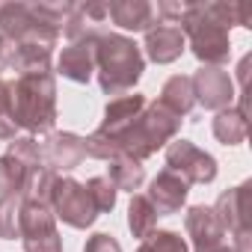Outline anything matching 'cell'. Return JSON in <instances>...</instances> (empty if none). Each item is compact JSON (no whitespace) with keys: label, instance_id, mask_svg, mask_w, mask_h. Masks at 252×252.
<instances>
[{"label":"cell","instance_id":"cell-27","mask_svg":"<svg viewBox=\"0 0 252 252\" xmlns=\"http://www.w3.org/2000/svg\"><path fill=\"white\" fill-rule=\"evenodd\" d=\"M249 60H252V57L246 54V57L240 60V65H237V80H240V92H243V83H246V68H249Z\"/></svg>","mask_w":252,"mask_h":252},{"label":"cell","instance_id":"cell-23","mask_svg":"<svg viewBox=\"0 0 252 252\" xmlns=\"http://www.w3.org/2000/svg\"><path fill=\"white\" fill-rule=\"evenodd\" d=\"M86 190H89V196H92L98 214H110V211L116 208V196H119V190L110 184L107 175H95V178H89V181H86Z\"/></svg>","mask_w":252,"mask_h":252},{"label":"cell","instance_id":"cell-16","mask_svg":"<svg viewBox=\"0 0 252 252\" xmlns=\"http://www.w3.org/2000/svg\"><path fill=\"white\" fill-rule=\"evenodd\" d=\"M211 131L217 137V143L222 146H240L246 140V101L240 98L237 107H225L214 116Z\"/></svg>","mask_w":252,"mask_h":252},{"label":"cell","instance_id":"cell-3","mask_svg":"<svg viewBox=\"0 0 252 252\" xmlns=\"http://www.w3.org/2000/svg\"><path fill=\"white\" fill-rule=\"evenodd\" d=\"M12 119L27 137L51 134L57 125V77L54 71L21 74L12 83Z\"/></svg>","mask_w":252,"mask_h":252},{"label":"cell","instance_id":"cell-24","mask_svg":"<svg viewBox=\"0 0 252 252\" xmlns=\"http://www.w3.org/2000/svg\"><path fill=\"white\" fill-rule=\"evenodd\" d=\"M18 125L12 119V83L0 77V140H15Z\"/></svg>","mask_w":252,"mask_h":252},{"label":"cell","instance_id":"cell-15","mask_svg":"<svg viewBox=\"0 0 252 252\" xmlns=\"http://www.w3.org/2000/svg\"><path fill=\"white\" fill-rule=\"evenodd\" d=\"M143 48H146V54H149L152 63L169 65V63H175L184 54L187 42H184V33L178 30V24H155L146 33V45Z\"/></svg>","mask_w":252,"mask_h":252},{"label":"cell","instance_id":"cell-9","mask_svg":"<svg viewBox=\"0 0 252 252\" xmlns=\"http://www.w3.org/2000/svg\"><path fill=\"white\" fill-rule=\"evenodd\" d=\"M86 160V137L68 134V131H51L42 146V163L54 175L71 172Z\"/></svg>","mask_w":252,"mask_h":252},{"label":"cell","instance_id":"cell-10","mask_svg":"<svg viewBox=\"0 0 252 252\" xmlns=\"http://www.w3.org/2000/svg\"><path fill=\"white\" fill-rule=\"evenodd\" d=\"M193 95H196V104H202L205 110H225L234 104L237 92H234V83H231V74L225 68H211V65H202L193 77Z\"/></svg>","mask_w":252,"mask_h":252},{"label":"cell","instance_id":"cell-18","mask_svg":"<svg viewBox=\"0 0 252 252\" xmlns=\"http://www.w3.org/2000/svg\"><path fill=\"white\" fill-rule=\"evenodd\" d=\"M166 110H172L178 119L181 116H190L193 107H196V95H193V80L187 74H175L163 83L160 89V98H158Z\"/></svg>","mask_w":252,"mask_h":252},{"label":"cell","instance_id":"cell-19","mask_svg":"<svg viewBox=\"0 0 252 252\" xmlns=\"http://www.w3.org/2000/svg\"><path fill=\"white\" fill-rule=\"evenodd\" d=\"M33 172H39V169H30L15 155H9V152L0 155V196H24L27 181H30Z\"/></svg>","mask_w":252,"mask_h":252},{"label":"cell","instance_id":"cell-22","mask_svg":"<svg viewBox=\"0 0 252 252\" xmlns=\"http://www.w3.org/2000/svg\"><path fill=\"white\" fill-rule=\"evenodd\" d=\"M18 217H21V196H0V237H18Z\"/></svg>","mask_w":252,"mask_h":252},{"label":"cell","instance_id":"cell-4","mask_svg":"<svg viewBox=\"0 0 252 252\" xmlns=\"http://www.w3.org/2000/svg\"><path fill=\"white\" fill-rule=\"evenodd\" d=\"M178 128H181V119H178L172 110H166L160 101H149L146 110L140 113V119L113 143L110 158L128 155V158H134V160L143 163V160L152 158L158 149L169 146V143L175 140Z\"/></svg>","mask_w":252,"mask_h":252},{"label":"cell","instance_id":"cell-13","mask_svg":"<svg viewBox=\"0 0 252 252\" xmlns=\"http://www.w3.org/2000/svg\"><path fill=\"white\" fill-rule=\"evenodd\" d=\"M95 42L98 39L68 42L57 60V74H63L71 83H89L95 74Z\"/></svg>","mask_w":252,"mask_h":252},{"label":"cell","instance_id":"cell-5","mask_svg":"<svg viewBox=\"0 0 252 252\" xmlns=\"http://www.w3.org/2000/svg\"><path fill=\"white\" fill-rule=\"evenodd\" d=\"M51 211L57 220H63L71 228H89L101 214L86 190V184L68 178V175H57L54 187H51Z\"/></svg>","mask_w":252,"mask_h":252},{"label":"cell","instance_id":"cell-11","mask_svg":"<svg viewBox=\"0 0 252 252\" xmlns=\"http://www.w3.org/2000/svg\"><path fill=\"white\" fill-rule=\"evenodd\" d=\"M187 193H190V184L181 181L175 172L163 169V172H158V175L152 178L146 199L152 202V208L158 211V217H169V214H178V211L184 208Z\"/></svg>","mask_w":252,"mask_h":252},{"label":"cell","instance_id":"cell-25","mask_svg":"<svg viewBox=\"0 0 252 252\" xmlns=\"http://www.w3.org/2000/svg\"><path fill=\"white\" fill-rule=\"evenodd\" d=\"M9 155H15L21 163H27L30 169H42L45 163H42V146L36 143V137H15V140H9V149H6Z\"/></svg>","mask_w":252,"mask_h":252},{"label":"cell","instance_id":"cell-12","mask_svg":"<svg viewBox=\"0 0 252 252\" xmlns=\"http://www.w3.org/2000/svg\"><path fill=\"white\" fill-rule=\"evenodd\" d=\"M107 21V3H71L63 33L68 42H80V39H98Z\"/></svg>","mask_w":252,"mask_h":252},{"label":"cell","instance_id":"cell-14","mask_svg":"<svg viewBox=\"0 0 252 252\" xmlns=\"http://www.w3.org/2000/svg\"><path fill=\"white\" fill-rule=\"evenodd\" d=\"M107 18L131 33H149L155 24H160L158 9L149 0H113V3H107Z\"/></svg>","mask_w":252,"mask_h":252},{"label":"cell","instance_id":"cell-21","mask_svg":"<svg viewBox=\"0 0 252 252\" xmlns=\"http://www.w3.org/2000/svg\"><path fill=\"white\" fill-rule=\"evenodd\" d=\"M137 252H190V246H187V240H184L178 231L155 228L146 240H140Z\"/></svg>","mask_w":252,"mask_h":252},{"label":"cell","instance_id":"cell-2","mask_svg":"<svg viewBox=\"0 0 252 252\" xmlns=\"http://www.w3.org/2000/svg\"><path fill=\"white\" fill-rule=\"evenodd\" d=\"M146 71L143 51L134 39L119 33H101L95 42V74L104 89V95L122 98L131 92Z\"/></svg>","mask_w":252,"mask_h":252},{"label":"cell","instance_id":"cell-8","mask_svg":"<svg viewBox=\"0 0 252 252\" xmlns=\"http://www.w3.org/2000/svg\"><path fill=\"white\" fill-rule=\"evenodd\" d=\"M166 169L175 172L187 184H211L217 178V160L214 155L202 152L190 140H172L166 146Z\"/></svg>","mask_w":252,"mask_h":252},{"label":"cell","instance_id":"cell-17","mask_svg":"<svg viewBox=\"0 0 252 252\" xmlns=\"http://www.w3.org/2000/svg\"><path fill=\"white\" fill-rule=\"evenodd\" d=\"M107 163H110V166H107V178H110V184H113L116 190H125V193L134 196V190L143 187V181H146V166H143L140 160H134V158H128V155H116V158H110Z\"/></svg>","mask_w":252,"mask_h":252},{"label":"cell","instance_id":"cell-7","mask_svg":"<svg viewBox=\"0 0 252 252\" xmlns=\"http://www.w3.org/2000/svg\"><path fill=\"white\" fill-rule=\"evenodd\" d=\"M18 237L24 243V252H63V237L57 231V217L51 205L21 199Z\"/></svg>","mask_w":252,"mask_h":252},{"label":"cell","instance_id":"cell-20","mask_svg":"<svg viewBox=\"0 0 252 252\" xmlns=\"http://www.w3.org/2000/svg\"><path fill=\"white\" fill-rule=\"evenodd\" d=\"M128 228H131V234L137 240H146L158 228V211L152 208V202L143 193H134L131 196V205H128Z\"/></svg>","mask_w":252,"mask_h":252},{"label":"cell","instance_id":"cell-26","mask_svg":"<svg viewBox=\"0 0 252 252\" xmlns=\"http://www.w3.org/2000/svg\"><path fill=\"white\" fill-rule=\"evenodd\" d=\"M83 252H122V243H119L113 234L98 231V234H92V237L83 243Z\"/></svg>","mask_w":252,"mask_h":252},{"label":"cell","instance_id":"cell-6","mask_svg":"<svg viewBox=\"0 0 252 252\" xmlns=\"http://www.w3.org/2000/svg\"><path fill=\"white\" fill-rule=\"evenodd\" d=\"M214 214L225 228L234 252H252V231H249V181L220 193L214 202Z\"/></svg>","mask_w":252,"mask_h":252},{"label":"cell","instance_id":"cell-1","mask_svg":"<svg viewBox=\"0 0 252 252\" xmlns=\"http://www.w3.org/2000/svg\"><path fill=\"white\" fill-rule=\"evenodd\" d=\"M231 27H249L243 3H184L178 30L190 42L196 60L211 68H222L231 57Z\"/></svg>","mask_w":252,"mask_h":252}]
</instances>
